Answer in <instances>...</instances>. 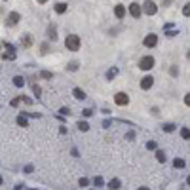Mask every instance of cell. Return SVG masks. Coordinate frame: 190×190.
Wrapping results in <instances>:
<instances>
[{
	"mask_svg": "<svg viewBox=\"0 0 190 190\" xmlns=\"http://www.w3.org/2000/svg\"><path fill=\"white\" fill-rule=\"evenodd\" d=\"M32 93H34V97H40L42 89H40V86H38V84H32Z\"/></svg>",
	"mask_w": 190,
	"mask_h": 190,
	"instance_id": "cell-19",
	"label": "cell"
},
{
	"mask_svg": "<svg viewBox=\"0 0 190 190\" xmlns=\"http://www.w3.org/2000/svg\"><path fill=\"white\" fill-rule=\"evenodd\" d=\"M17 125H21V128H27V116H25V114H19V116H17Z\"/></svg>",
	"mask_w": 190,
	"mask_h": 190,
	"instance_id": "cell-14",
	"label": "cell"
},
{
	"mask_svg": "<svg viewBox=\"0 0 190 190\" xmlns=\"http://www.w3.org/2000/svg\"><path fill=\"white\" fill-rule=\"evenodd\" d=\"M143 44H145L146 48H156V44H158V36H156V34H146L145 40H143Z\"/></svg>",
	"mask_w": 190,
	"mask_h": 190,
	"instance_id": "cell-6",
	"label": "cell"
},
{
	"mask_svg": "<svg viewBox=\"0 0 190 190\" xmlns=\"http://www.w3.org/2000/svg\"><path fill=\"white\" fill-rule=\"evenodd\" d=\"M72 95H74V97H76L78 101H84V99H86V93H84V91H82L80 88H76V89L72 91Z\"/></svg>",
	"mask_w": 190,
	"mask_h": 190,
	"instance_id": "cell-12",
	"label": "cell"
},
{
	"mask_svg": "<svg viewBox=\"0 0 190 190\" xmlns=\"http://www.w3.org/2000/svg\"><path fill=\"white\" fill-rule=\"evenodd\" d=\"M156 158H158V162H162V164H164V162H165V152L156 150Z\"/></svg>",
	"mask_w": 190,
	"mask_h": 190,
	"instance_id": "cell-21",
	"label": "cell"
},
{
	"mask_svg": "<svg viewBox=\"0 0 190 190\" xmlns=\"http://www.w3.org/2000/svg\"><path fill=\"white\" fill-rule=\"evenodd\" d=\"M82 114L86 116V118H89L91 114H93V110H91V108H84V110H82Z\"/></svg>",
	"mask_w": 190,
	"mask_h": 190,
	"instance_id": "cell-28",
	"label": "cell"
},
{
	"mask_svg": "<svg viewBox=\"0 0 190 190\" xmlns=\"http://www.w3.org/2000/svg\"><path fill=\"white\" fill-rule=\"evenodd\" d=\"M36 2H38V4H46V2H48V0H36Z\"/></svg>",
	"mask_w": 190,
	"mask_h": 190,
	"instance_id": "cell-38",
	"label": "cell"
},
{
	"mask_svg": "<svg viewBox=\"0 0 190 190\" xmlns=\"http://www.w3.org/2000/svg\"><path fill=\"white\" fill-rule=\"evenodd\" d=\"M116 74H118V68H116V67H112V68H108V70H107V78H108V80H112Z\"/></svg>",
	"mask_w": 190,
	"mask_h": 190,
	"instance_id": "cell-17",
	"label": "cell"
},
{
	"mask_svg": "<svg viewBox=\"0 0 190 190\" xmlns=\"http://www.w3.org/2000/svg\"><path fill=\"white\" fill-rule=\"evenodd\" d=\"M13 190H23V185H17V186L13 188Z\"/></svg>",
	"mask_w": 190,
	"mask_h": 190,
	"instance_id": "cell-37",
	"label": "cell"
},
{
	"mask_svg": "<svg viewBox=\"0 0 190 190\" xmlns=\"http://www.w3.org/2000/svg\"><path fill=\"white\" fill-rule=\"evenodd\" d=\"M2 182H4V179H2V175H0V186H2Z\"/></svg>",
	"mask_w": 190,
	"mask_h": 190,
	"instance_id": "cell-40",
	"label": "cell"
},
{
	"mask_svg": "<svg viewBox=\"0 0 190 190\" xmlns=\"http://www.w3.org/2000/svg\"><path fill=\"white\" fill-rule=\"evenodd\" d=\"M78 129H80V131H88V129H89V124H88L86 120L78 122Z\"/></svg>",
	"mask_w": 190,
	"mask_h": 190,
	"instance_id": "cell-18",
	"label": "cell"
},
{
	"mask_svg": "<svg viewBox=\"0 0 190 190\" xmlns=\"http://www.w3.org/2000/svg\"><path fill=\"white\" fill-rule=\"evenodd\" d=\"M42 78H53V72H50V70H42Z\"/></svg>",
	"mask_w": 190,
	"mask_h": 190,
	"instance_id": "cell-24",
	"label": "cell"
},
{
	"mask_svg": "<svg viewBox=\"0 0 190 190\" xmlns=\"http://www.w3.org/2000/svg\"><path fill=\"white\" fill-rule=\"evenodd\" d=\"M31 190H36V188H31Z\"/></svg>",
	"mask_w": 190,
	"mask_h": 190,
	"instance_id": "cell-41",
	"label": "cell"
},
{
	"mask_svg": "<svg viewBox=\"0 0 190 190\" xmlns=\"http://www.w3.org/2000/svg\"><path fill=\"white\" fill-rule=\"evenodd\" d=\"M114 103H116V105H120V107H125V105H129V97L120 91V93H116V95H114Z\"/></svg>",
	"mask_w": 190,
	"mask_h": 190,
	"instance_id": "cell-5",
	"label": "cell"
},
{
	"mask_svg": "<svg viewBox=\"0 0 190 190\" xmlns=\"http://www.w3.org/2000/svg\"><path fill=\"white\" fill-rule=\"evenodd\" d=\"M114 15H116V17H120V19H122V17L125 15V8H124L122 4H118L116 8H114Z\"/></svg>",
	"mask_w": 190,
	"mask_h": 190,
	"instance_id": "cell-10",
	"label": "cell"
},
{
	"mask_svg": "<svg viewBox=\"0 0 190 190\" xmlns=\"http://www.w3.org/2000/svg\"><path fill=\"white\" fill-rule=\"evenodd\" d=\"M21 44H23V46H29V44H31V38L25 34V36H23V40H21Z\"/></svg>",
	"mask_w": 190,
	"mask_h": 190,
	"instance_id": "cell-29",
	"label": "cell"
},
{
	"mask_svg": "<svg viewBox=\"0 0 190 190\" xmlns=\"http://www.w3.org/2000/svg\"><path fill=\"white\" fill-rule=\"evenodd\" d=\"M129 13H131V17H141V6L137 2L129 4Z\"/></svg>",
	"mask_w": 190,
	"mask_h": 190,
	"instance_id": "cell-9",
	"label": "cell"
},
{
	"mask_svg": "<svg viewBox=\"0 0 190 190\" xmlns=\"http://www.w3.org/2000/svg\"><path fill=\"white\" fill-rule=\"evenodd\" d=\"M59 112H61V114H65V116H67V114H70V110H68L67 107H63V108H61Z\"/></svg>",
	"mask_w": 190,
	"mask_h": 190,
	"instance_id": "cell-33",
	"label": "cell"
},
{
	"mask_svg": "<svg viewBox=\"0 0 190 190\" xmlns=\"http://www.w3.org/2000/svg\"><path fill=\"white\" fill-rule=\"evenodd\" d=\"M173 165L177 167V169H185V167H186V162L182 160V158H175V160H173Z\"/></svg>",
	"mask_w": 190,
	"mask_h": 190,
	"instance_id": "cell-11",
	"label": "cell"
},
{
	"mask_svg": "<svg viewBox=\"0 0 190 190\" xmlns=\"http://www.w3.org/2000/svg\"><path fill=\"white\" fill-rule=\"evenodd\" d=\"M65 46L70 52H78L80 50V36L78 34H68L67 40H65Z\"/></svg>",
	"mask_w": 190,
	"mask_h": 190,
	"instance_id": "cell-1",
	"label": "cell"
},
{
	"mask_svg": "<svg viewBox=\"0 0 190 190\" xmlns=\"http://www.w3.org/2000/svg\"><path fill=\"white\" fill-rule=\"evenodd\" d=\"M139 67L143 68V70H150L154 67V57H152V55H145V57H141Z\"/></svg>",
	"mask_w": 190,
	"mask_h": 190,
	"instance_id": "cell-2",
	"label": "cell"
},
{
	"mask_svg": "<svg viewBox=\"0 0 190 190\" xmlns=\"http://www.w3.org/2000/svg\"><path fill=\"white\" fill-rule=\"evenodd\" d=\"M93 185L95 186H103V177H95L93 179Z\"/></svg>",
	"mask_w": 190,
	"mask_h": 190,
	"instance_id": "cell-26",
	"label": "cell"
},
{
	"mask_svg": "<svg viewBox=\"0 0 190 190\" xmlns=\"http://www.w3.org/2000/svg\"><path fill=\"white\" fill-rule=\"evenodd\" d=\"M164 131H165V133L175 131V124H164Z\"/></svg>",
	"mask_w": 190,
	"mask_h": 190,
	"instance_id": "cell-22",
	"label": "cell"
},
{
	"mask_svg": "<svg viewBox=\"0 0 190 190\" xmlns=\"http://www.w3.org/2000/svg\"><path fill=\"white\" fill-rule=\"evenodd\" d=\"M13 84H15L17 88H23L25 86V78L23 76H15V78H13Z\"/></svg>",
	"mask_w": 190,
	"mask_h": 190,
	"instance_id": "cell-15",
	"label": "cell"
},
{
	"mask_svg": "<svg viewBox=\"0 0 190 190\" xmlns=\"http://www.w3.org/2000/svg\"><path fill=\"white\" fill-rule=\"evenodd\" d=\"M108 188H112V190H118V188H120V179H112V181L108 182Z\"/></svg>",
	"mask_w": 190,
	"mask_h": 190,
	"instance_id": "cell-16",
	"label": "cell"
},
{
	"mask_svg": "<svg viewBox=\"0 0 190 190\" xmlns=\"http://www.w3.org/2000/svg\"><path fill=\"white\" fill-rule=\"evenodd\" d=\"M88 185H89V181H88L86 177H82V179H80V186H88Z\"/></svg>",
	"mask_w": 190,
	"mask_h": 190,
	"instance_id": "cell-30",
	"label": "cell"
},
{
	"mask_svg": "<svg viewBox=\"0 0 190 190\" xmlns=\"http://www.w3.org/2000/svg\"><path fill=\"white\" fill-rule=\"evenodd\" d=\"M68 70H76V68H78V63H76V61H72V63H68V67H67Z\"/></svg>",
	"mask_w": 190,
	"mask_h": 190,
	"instance_id": "cell-27",
	"label": "cell"
},
{
	"mask_svg": "<svg viewBox=\"0 0 190 190\" xmlns=\"http://www.w3.org/2000/svg\"><path fill=\"white\" fill-rule=\"evenodd\" d=\"M185 103H186V107L190 105V95H188V93H186V97H185Z\"/></svg>",
	"mask_w": 190,
	"mask_h": 190,
	"instance_id": "cell-36",
	"label": "cell"
},
{
	"mask_svg": "<svg viewBox=\"0 0 190 190\" xmlns=\"http://www.w3.org/2000/svg\"><path fill=\"white\" fill-rule=\"evenodd\" d=\"M19 101H21V97H15V99H12V107H17Z\"/></svg>",
	"mask_w": 190,
	"mask_h": 190,
	"instance_id": "cell-32",
	"label": "cell"
},
{
	"mask_svg": "<svg viewBox=\"0 0 190 190\" xmlns=\"http://www.w3.org/2000/svg\"><path fill=\"white\" fill-rule=\"evenodd\" d=\"M19 21H21V15H19V13H17V12H12V13H10V15H8V25H10V27H13V25H17V23H19Z\"/></svg>",
	"mask_w": 190,
	"mask_h": 190,
	"instance_id": "cell-7",
	"label": "cell"
},
{
	"mask_svg": "<svg viewBox=\"0 0 190 190\" xmlns=\"http://www.w3.org/2000/svg\"><path fill=\"white\" fill-rule=\"evenodd\" d=\"M152 84H154V78H152V76H145V78L141 80V89H150Z\"/></svg>",
	"mask_w": 190,
	"mask_h": 190,
	"instance_id": "cell-8",
	"label": "cell"
},
{
	"mask_svg": "<svg viewBox=\"0 0 190 190\" xmlns=\"http://www.w3.org/2000/svg\"><path fill=\"white\" fill-rule=\"evenodd\" d=\"M143 12L146 13V15H156V12H158L156 2H152V0H146V2L143 4Z\"/></svg>",
	"mask_w": 190,
	"mask_h": 190,
	"instance_id": "cell-3",
	"label": "cell"
},
{
	"mask_svg": "<svg viewBox=\"0 0 190 190\" xmlns=\"http://www.w3.org/2000/svg\"><path fill=\"white\" fill-rule=\"evenodd\" d=\"M103 128H110V120H105L103 122Z\"/></svg>",
	"mask_w": 190,
	"mask_h": 190,
	"instance_id": "cell-35",
	"label": "cell"
},
{
	"mask_svg": "<svg viewBox=\"0 0 190 190\" xmlns=\"http://www.w3.org/2000/svg\"><path fill=\"white\" fill-rule=\"evenodd\" d=\"M146 148L148 150H156V141H148V143H146Z\"/></svg>",
	"mask_w": 190,
	"mask_h": 190,
	"instance_id": "cell-25",
	"label": "cell"
},
{
	"mask_svg": "<svg viewBox=\"0 0 190 190\" xmlns=\"http://www.w3.org/2000/svg\"><path fill=\"white\" fill-rule=\"evenodd\" d=\"M6 50H8V52H4V55H2V57L6 59V61H13V59H15V48H13L12 44H8V42H6Z\"/></svg>",
	"mask_w": 190,
	"mask_h": 190,
	"instance_id": "cell-4",
	"label": "cell"
},
{
	"mask_svg": "<svg viewBox=\"0 0 190 190\" xmlns=\"http://www.w3.org/2000/svg\"><path fill=\"white\" fill-rule=\"evenodd\" d=\"M32 169H34V167L29 164V165H25V173H32Z\"/></svg>",
	"mask_w": 190,
	"mask_h": 190,
	"instance_id": "cell-34",
	"label": "cell"
},
{
	"mask_svg": "<svg viewBox=\"0 0 190 190\" xmlns=\"http://www.w3.org/2000/svg\"><path fill=\"white\" fill-rule=\"evenodd\" d=\"M48 34H50V38H52V40H57V34H55V27H53V25L50 27V29H48Z\"/></svg>",
	"mask_w": 190,
	"mask_h": 190,
	"instance_id": "cell-20",
	"label": "cell"
},
{
	"mask_svg": "<svg viewBox=\"0 0 190 190\" xmlns=\"http://www.w3.org/2000/svg\"><path fill=\"white\" fill-rule=\"evenodd\" d=\"M139 190H150V188H146V186H141V188H139Z\"/></svg>",
	"mask_w": 190,
	"mask_h": 190,
	"instance_id": "cell-39",
	"label": "cell"
},
{
	"mask_svg": "<svg viewBox=\"0 0 190 190\" xmlns=\"http://www.w3.org/2000/svg\"><path fill=\"white\" fill-rule=\"evenodd\" d=\"M67 8H68V6H67L65 2H59V4H55V12H57V13H65V12H67Z\"/></svg>",
	"mask_w": 190,
	"mask_h": 190,
	"instance_id": "cell-13",
	"label": "cell"
},
{
	"mask_svg": "<svg viewBox=\"0 0 190 190\" xmlns=\"http://www.w3.org/2000/svg\"><path fill=\"white\" fill-rule=\"evenodd\" d=\"M181 135H182V139H186V141H188V137H190L188 128H182V129H181Z\"/></svg>",
	"mask_w": 190,
	"mask_h": 190,
	"instance_id": "cell-23",
	"label": "cell"
},
{
	"mask_svg": "<svg viewBox=\"0 0 190 190\" xmlns=\"http://www.w3.org/2000/svg\"><path fill=\"white\" fill-rule=\"evenodd\" d=\"M182 13H185V15H186V17L190 15V6H188V4L185 6V8H182Z\"/></svg>",
	"mask_w": 190,
	"mask_h": 190,
	"instance_id": "cell-31",
	"label": "cell"
}]
</instances>
